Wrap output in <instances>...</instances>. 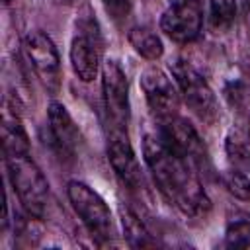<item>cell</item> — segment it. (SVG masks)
<instances>
[{"label":"cell","instance_id":"1","mask_svg":"<svg viewBox=\"0 0 250 250\" xmlns=\"http://www.w3.org/2000/svg\"><path fill=\"white\" fill-rule=\"evenodd\" d=\"M143 152L158 189L184 215L203 217L211 209V201L193 172V164L178 154L162 135H145Z\"/></svg>","mask_w":250,"mask_h":250},{"label":"cell","instance_id":"2","mask_svg":"<svg viewBox=\"0 0 250 250\" xmlns=\"http://www.w3.org/2000/svg\"><path fill=\"white\" fill-rule=\"evenodd\" d=\"M8 178L25 213L43 219L49 205V182L29 152L6 154Z\"/></svg>","mask_w":250,"mask_h":250},{"label":"cell","instance_id":"3","mask_svg":"<svg viewBox=\"0 0 250 250\" xmlns=\"http://www.w3.org/2000/svg\"><path fill=\"white\" fill-rule=\"evenodd\" d=\"M66 193L74 213L80 217L88 232L100 242L109 240L113 234V221H111V211L107 203L102 199V195L84 182H70Z\"/></svg>","mask_w":250,"mask_h":250},{"label":"cell","instance_id":"4","mask_svg":"<svg viewBox=\"0 0 250 250\" xmlns=\"http://www.w3.org/2000/svg\"><path fill=\"white\" fill-rule=\"evenodd\" d=\"M172 76L188 107L201 121L213 123L219 117V105L207 80L186 61H176L172 64Z\"/></svg>","mask_w":250,"mask_h":250},{"label":"cell","instance_id":"5","mask_svg":"<svg viewBox=\"0 0 250 250\" xmlns=\"http://www.w3.org/2000/svg\"><path fill=\"white\" fill-rule=\"evenodd\" d=\"M70 64L82 82H92L102 72V39L96 20L80 18L78 31L70 43Z\"/></svg>","mask_w":250,"mask_h":250},{"label":"cell","instance_id":"6","mask_svg":"<svg viewBox=\"0 0 250 250\" xmlns=\"http://www.w3.org/2000/svg\"><path fill=\"white\" fill-rule=\"evenodd\" d=\"M102 94L111 129H127L129 123V82L121 64L113 59L102 62Z\"/></svg>","mask_w":250,"mask_h":250},{"label":"cell","instance_id":"7","mask_svg":"<svg viewBox=\"0 0 250 250\" xmlns=\"http://www.w3.org/2000/svg\"><path fill=\"white\" fill-rule=\"evenodd\" d=\"M23 51L41 84L57 94L61 88V59L53 39L43 31H31L23 39Z\"/></svg>","mask_w":250,"mask_h":250},{"label":"cell","instance_id":"8","mask_svg":"<svg viewBox=\"0 0 250 250\" xmlns=\"http://www.w3.org/2000/svg\"><path fill=\"white\" fill-rule=\"evenodd\" d=\"M203 27V8L199 0H172L160 18V29L176 43L195 41Z\"/></svg>","mask_w":250,"mask_h":250},{"label":"cell","instance_id":"9","mask_svg":"<svg viewBox=\"0 0 250 250\" xmlns=\"http://www.w3.org/2000/svg\"><path fill=\"white\" fill-rule=\"evenodd\" d=\"M141 88L145 92L150 111L162 121L178 115L180 107V90L172 78L158 66H148L141 74Z\"/></svg>","mask_w":250,"mask_h":250},{"label":"cell","instance_id":"10","mask_svg":"<svg viewBox=\"0 0 250 250\" xmlns=\"http://www.w3.org/2000/svg\"><path fill=\"white\" fill-rule=\"evenodd\" d=\"M107 160L115 172V176L131 189H143L145 178L129 141L127 129H111L107 143Z\"/></svg>","mask_w":250,"mask_h":250},{"label":"cell","instance_id":"11","mask_svg":"<svg viewBox=\"0 0 250 250\" xmlns=\"http://www.w3.org/2000/svg\"><path fill=\"white\" fill-rule=\"evenodd\" d=\"M162 137L178 154L188 158L191 164H201L207 158L205 145H203L201 137L197 135L195 127L184 117L174 115V117L166 119L164 129H162Z\"/></svg>","mask_w":250,"mask_h":250},{"label":"cell","instance_id":"12","mask_svg":"<svg viewBox=\"0 0 250 250\" xmlns=\"http://www.w3.org/2000/svg\"><path fill=\"white\" fill-rule=\"evenodd\" d=\"M47 117H49L51 135L55 143L61 146V150L74 152L82 143V135L78 131V125L70 117L68 109L61 102H51L47 109Z\"/></svg>","mask_w":250,"mask_h":250},{"label":"cell","instance_id":"13","mask_svg":"<svg viewBox=\"0 0 250 250\" xmlns=\"http://www.w3.org/2000/svg\"><path fill=\"white\" fill-rule=\"evenodd\" d=\"M2 143L6 154L29 152V139L21 125V119L8 104H4L2 109Z\"/></svg>","mask_w":250,"mask_h":250},{"label":"cell","instance_id":"14","mask_svg":"<svg viewBox=\"0 0 250 250\" xmlns=\"http://www.w3.org/2000/svg\"><path fill=\"white\" fill-rule=\"evenodd\" d=\"M225 150H227L229 162L236 170L248 172L250 170V129L242 123L232 125L227 135Z\"/></svg>","mask_w":250,"mask_h":250},{"label":"cell","instance_id":"15","mask_svg":"<svg viewBox=\"0 0 250 250\" xmlns=\"http://www.w3.org/2000/svg\"><path fill=\"white\" fill-rule=\"evenodd\" d=\"M131 47L141 55L145 57L146 61H158L162 55H164V45H162V39L160 35L146 27V25H141V27H133L127 35Z\"/></svg>","mask_w":250,"mask_h":250},{"label":"cell","instance_id":"16","mask_svg":"<svg viewBox=\"0 0 250 250\" xmlns=\"http://www.w3.org/2000/svg\"><path fill=\"white\" fill-rule=\"evenodd\" d=\"M121 225H123V232L127 242L133 248H145V246H156V240L150 236V232L146 230V227L143 225V221L127 207H121Z\"/></svg>","mask_w":250,"mask_h":250},{"label":"cell","instance_id":"17","mask_svg":"<svg viewBox=\"0 0 250 250\" xmlns=\"http://www.w3.org/2000/svg\"><path fill=\"white\" fill-rule=\"evenodd\" d=\"M223 184H225V188L229 189V193L234 195L236 199H240V201H250V178H248L244 172H240V170H236V168L225 172V174H223Z\"/></svg>","mask_w":250,"mask_h":250},{"label":"cell","instance_id":"18","mask_svg":"<svg viewBox=\"0 0 250 250\" xmlns=\"http://www.w3.org/2000/svg\"><path fill=\"white\" fill-rule=\"evenodd\" d=\"M225 242L230 248H250V221H232L227 227Z\"/></svg>","mask_w":250,"mask_h":250},{"label":"cell","instance_id":"19","mask_svg":"<svg viewBox=\"0 0 250 250\" xmlns=\"http://www.w3.org/2000/svg\"><path fill=\"white\" fill-rule=\"evenodd\" d=\"M211 14L217 23H230L236 16V0H211Z\"/></svg>","mask_w":250,"mask_h":250},{"label":"cell","instance_id":"20","mask_svg":"<svg viewBox=\"0 0 250 250\" xmlns=\"http://www.w3.org/2000/svg\"><path fill=\"white\" fill-rule=\"evenodd\" d=\"M102 2L113 18H125L133 6V0H102Z\"/></svg>","mask_w":250,"mask_h":250},{"label":"cell","instance_id":"21","mask_svg":"<svg viewBox=\"0 0 250 250\" xmlns=\"http://www.w3.org/2000/svg\"><path fill=\"white\" fill-rule=\"evenodd\" d=\"M4 2H6V4H8V2H12V0H4Z\"/></svg>","mask_w":250,"mask_h":250}]
</instances>
